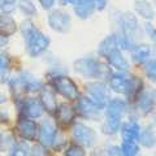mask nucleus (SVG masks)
Here are the masks:
<instances>
[{
    "instance_id": "f257e3e1",
    "label": "nucleus",
    "mask_w": 156,
    "mask_h": 156,
    "mask_svg": "<svg viewBox=\"0 0 156 156\" xmlns=\"http://www.w3.org/2000/svg\"><path fill=\"white\" fill-rule=\"evenodd\" d=\"M22 34L23 38H25L26 47L30 56L41 55L47 50L48 44H50V39L41 30H38L30 21L22 23Z\"/></svg>"
},
{
    "instance_id": "39448f33",
    "label": "nucleus",
    "mask_w": 156,
    "mask_h": 156,
    "mask_svg": "<svg viewBox=\"0 0 156 156\" xmlns=\"http://www.w3.org/2000/svg\"><path fill=\"white\" fill-rule=\"evenodd\" d=\"M73 138L85 147H91V146L95 144L96 134L89 126L83 124H76L73 126Z\"/></svg>"
},
{
    "instance_id": "5701e85b",
    "label": "nucleus",
    "mask_w": 156,
    "mask_h": 156,
    "mask_svg": "<svg viewBox=\"0 0 156 156\" xmlns=\"http://www.w3.org/2000/svg\"><path fill=\"white\" fill-rule=\"evenodd\" d=\"M126 83H128V78L124 74L117 73V74H113L111 77V87L116 92H125Z\"/></svg>"
},
{
    "instance_id": "2f4dec72",
    "label": "nucleus",
    "mask_w": 156,
    "mask_h": 156,
    "mask_svg": "<svg viewBox=\"0 0 156 156\" xmlns=\"http://www.w3.org/2000/svg\"><path fill=\"white\" fill-rule=\"evenodd\" d=\"M65 154L69 155V156H83L85 155V151L82 150L80 146H70V147L66 150Z\"/></svg>"
},
{
    "instance_id": "a211bd4d",
    "label": "nucleus",
    "mask_w": 156,
    "mask_h": 156,
    "mask_svg": "<svg viewBox=\"0 0 156 156\" xmlns=\"http://www.w3.org/2000/svg\"><path fill=\"white\" fill-rule=\"evenodd\" d=\"M95 9V4L92 0H78L76 3V13L80 18H87L91 16Z\"/></svg>"
},
{
    "instance_id": "f3484780",
    "label": "nucleus",
    "mask_w": 156,
    "mask_h": 156,
    "mask_svg": "<svg viewBox=\"0 0 156 156\" xmlns=\"http://www.w3.org/2000/svg\"><path fill=\"white\" fill-rule=\"evenodd\" d=\"M139 109L143 113H148L152 111L154 104H155V92L154 91H144L139 94Z\"/></svg>"
},
{
    "instance_id": "7c9ffc66",
    "label": "nucleus",
    "mask_w": 156,
    "mask_h": 156,
    "mask_svg": "<svg viewBox=\"0 0 156 156\" xmlns=\"http://www.w3.org/2000/svg\"><path fill=\"white\" fill-rule=\"evenodd\" d=\"M13 155H29V147L26 146V143H18L14 146L13 148Z\"/></svg>"
},
{
    "instance_id": "aec40b11",
    "label": "nucleus",
    "mask_w": 156,
    "mask_h": 156,
    "mask_svg": "<svg viewBox=\"0 0 156 156\" xmlns=\"http://www.w3.org/2000/svg\"><path fill=\"white\" fill-rule=\"evenodd\" d=\"M119 48V37L116 35H111L108 38H105L103 42L99 44V48H98V51L101 56H107L109 52H112L113 50H117Z\"/></svg>"
},
{
    "instance_id": "c85d7f7f",
    "label": "nucleus",
    "mask_w": 156,
    "mask_h": 156,
    "mask_svg": "<svg viewBox=\"0 0 156 156\" xmlns=\"http://www.w3.org/2000/svg\"><path fill=\"white\" fill-rule=\"evenodd\" d=\"M9 57L7 53H4L0 51V77H4L5 73L8 72V68H9Z\"/></svg>"
},
{
    "instance_id": "e433bc0d",
    "label": "nucleus",
    "mask_w": 156,
    "mask_h": 156,
    "mask_svg": "<svg viewBox=\"0 0 156 156\" xmlns=\"http://www.w3.org/2000/svg\"><path fill=\"white\" fill-rule=\"evenodd\" d=\"M5 43H7V39L4 38L3 35H0V47H3L4 44H5Z\"/></svg>"
},
{
    "instance_id": "0eeeda50",
    "label": "nucleus",
    "mask_w": 156,
    "mask_h": 156,
    "mask_svg": "<svg viewBox=\"0 0 156 156\" xmlns=\"http://www.w3.org/2000/svg\"><path fill=\"white\" fill-rule=\"evenodd\" d=\"M48 23L55 31L66 33L70 29V17L62 11H53L48 16Z\"/></svg>"
},
{
    "instance_id": "f704fd0d",
    "label": "nucleus",
    "mask_w": 156,
    "mask_h": 156,
    "mask_svg": "<svg viewBox=\"0 0 156 156\" xmlns=\"http://www.w3.org/2000/svg\"><path fill=\"white\" fill-rule=\"evenodd\" d=\"M94 2V4H95V8H98V9H103L104 7H105V0H92Z\"/></svg>"
},
{
    "instance_id": "dca6fc26",
    "label": "nucleus",
    "mask_w": 156,
    "mask_h": 156,
    "mask_svg": "<svg viewBox=\"0 0 156 156\" xmlns=\"http://www.w3.org/2000/svg\"><path fill=\"white\" fill-rule=\"evenodd\" d=\"M140 133V128L135 121H129L122 125L121 128V134H122L124 140H135L138 139V135Z\"/></svg>"
},
{
    "instance_id": "4be33fe9",
    "label": "nucleus",
    "mask_w": 156,
    "mask_h": 156,
    "mask_svg": "<svg viewBox=\"0 0 156 156\" xmlns=\"http://www.w3.org/2000/svg\"><path fill=\"white\" fill-rule=\"evenodd\" d=\"M11 87H12V91H13V95L16 98H21L25 95V92L27 91V87H26V80L22 77H18V78H13L11 81Z\"/></svg>"
},
{
    "instance_id": "9d476101",
    "label": "nucleus",
    "mask_w": 156,
    "mask_h": 156,
    "mask_svg": "<svg viewBox=\"0 0 156 156\" xmlns=\"http://www.w3.org/2000/svg\"><path fill=\"white\" fill-rule=\"evenodd\" d=\"M17 131L21 138L26 140H34L37 136V125L31 120L21 119L17 124Z\"/></svg>"
},
{
    "instance_id": "9b49d317",
    "label": "nucleus",
    "mask_w": 156,
    "mask_h": 156,
    "mask_svg": "<svg viewBox=\"0 0 156 156\" xmlns=\"http://www.w3.org/2000/svg\"><path fill=\"white\" fill-rule=\"evenodd\" d=\"M56 119H57V122L60 124L61 126H68L72 124L73 119L76 116V111L73 109V107L69 104H61L58 108H56Z\"/></svg>"
},
{
    "instance_id": "1a4fd4ad",
    "label": "nucleus",
    "mask_w": 156,
    "mask_h": 156,
    "mask_svg": "<svg viewBox=\"0 0 156 156\" xmlns=\"http://www.w3.org/2000/svg\"><path fill=\"white\" fill-rule=\"evenodd\" d=\"M78 111H80V113L83 117H86V119L95 120V119H98V116H99L100 108L90 99V98L81 96L80 100H78Z\"/></svg>"
},
{
    "instance_id": "b1692460",
    "label": "nucleus",
    "mask_w": 156,
    "mask_h": 156,
    "mask_svg": "<svg viewBox=\"0 0 156 156\" xmlns=\"http://www.w3.org/2000/svg\"><path fill=\"white\" fill-rule=\"evenodd\" d=\"M133 60L136 64H143V62L150 57V47L148 46H138L133 50Z\"/></svg>"
},
{
    "instance_id": "f8f14e48",
    "label": "nucleus",
    "mask_w": 156,
    "mask_h": 156,
    "mask_svg": "<svg viewBox=\"0 0 156 156\" xmlns=\"http://www.w3.org/2000/svg\"><path fill=\"white\" fill-rule=\"evenodd\" d=\"M121 25H122V30L125 33V38H128L130 41V38L134 37L135 31L138 30V22L136 18L131 13H125L122 18H121Z\"/></svg>"
},
{
    "instance_id": "c756f323",
    "label": "nucleus",
    "mask_w": 156,
    "mask_h": 156,
    "mask_svg": "<svg viewBox=\"0 0 156 156\" xmlns=\"http://www.w3.org/2000/svg\"><path fill=\"white\" fill-rule=\"evenodd\" d=\"M146 74L150 80L155 81V77H156V62L155 60H150L146 65Z\"/></svg>"
},
{
    "instance_id": "6e6552de",
    "label": "nucleus",
    "mask_w": 156,
    "mask_h": 156,
    "mask_svg": "<svg viewBox=\"0 0 156 156\" xmlns=\"http://www.w3.org/2000/svg\"><path fill=\"white\" fill-rule=\"evenodd\" d=\"M56 124L51 120H43L39 130V140L44 147H50L55 143L56 139Z\"/></svg>"
},
{
    "instance_id": "412c9836",
    "label": "nucleus",
    "mask_w": 156,
    "mask_h": 156,
    "mask_svg": "<svg viewBox=\"0 0 156 156\" xmlns=\"http://www.w3.org/2000/svg\"><path fill=\"white\" fill-rule=\"evenodd\" d=\"M142 90V81L136 77H131L128 78V83H126V89H125V94L128 95L130 99H135L138 98Z\"/></svg>"
},
{
    "instance_id": "f03ea898",
    "label": "nucleus",
    "mask_w": 156,
    "mask_h": 156,
    "mask_svg": "<svg viewBox=\"0 0 156 156\" xmlns=\"http://www.w3.org/2000/svg\"><path fill=\"white\" fill-rule=\"evenodd\" d=\"M126 109L125 101L120 99H113L107 103V122L103 126L104 133L115 134L120 129V122Z\"/></svg>"
},
{
    "instance_id": "6ab92c4d",
    "label": "nucleus",
    "mask_w": 156,
    "mask_h": 156,
    "mask_svg": "<svg viewBox=\"0 0 156 156\" xmlns=\"http://www.w3.org/2000/svg\"><path fill=\"white\" fill-rule=\"evenodd\" d=\"M17 30L16 21L11 16H0V35L9 37Z\"/></svg>"
},
{
    "instance_id": "c9c22d12",
    "label": "nucleus",
    "mask_w": 156,
    "mask_h": 156,
    "mask_svg": "<svg viewBox=\"0 0 156 156\" xmlns=\"http://www.w3.org/2000/svg\"><path fill=\"white\" fill-rule=\"evenodd\" d=\"M146 27H147V31H148V34L151 35V38L155 39V30H154V27H151V25H147Z\"/></svg>"
},
{
    "instance_id": "cd10ccee",
    "label": "nucleus",
    "mask_w": 156,
    "mask_h": 156,
    "mask_svg": "<svg viewBox=\"0 0 156 156\" xmlns=\"http://www.w3.org/2000/svg\"><path fill=\"white\" fill-rule=\"evenodd\" d=\"M18 5H20V8H21V11L23 13L29 14V16H33V14H35V12H37L35 5L33 4L31 0H20Z\"/></svg>"
},
{
    "instance_id": "4468645a",
    "label": "nucleus",
    "mask_w": 156,
    "mask_h": 156,
    "mask_svg": "<svg viewBox=\"0 0 156 156\" xmlns=\"http://www.w3.org/2000/svg\"><path fill=\"white\" fill-rule=\"evenodd\" d=\"M41 100H42V105L50 112L53 113L57 108L56 104V99H55V92L50 87H43L42 89V94H41Z\"/></svg>"
},
{
    "instance_id": "58836bf2",
    "label": "nucleus",
    "mask_w": 156,
    "mask_h": 156,
    "mask_svg": "<svg viewBox=\"0 0 156 156\" xmlns=\"http://www.w3.org/2000/svg\"><path fill=\"white\" fill-rule=\"evenodd\" d=\"M66 2H69V3H72V4H76L78 0H66Z\"/></svg>"
},
{
    "instance_id": "4c0bfd02",
    "label": "nucleus",
    "mask_w": 156,
    "mask_h": 156,
    "mask_svg": "<svg viewBox=\"0 0 156 156\" xmlns=\"http://www.w3.org/2000/svg\"><path fill=\"white\" fill-rule=\"evenodd\" d=\"M5 96H4V95H2V94H0V103H5Z\"/></svg>"
},
{
    "instance_id": "393cba45",
    "label": "nucleus",
    "mask_w": 156,
    "mask_h": 156,
    "mask_svg": "<svg viewBox=\"0 0 156 156\" xmlns=\"http://www.w3.org/2000/svg\"><path fill=\"white\" fill-rule=\"evenodd\" d=\"M138 138L140 139V143L146 147H152L155 144V133H154V128L152 126H147L143 131L142 134L139 133Z\"/></svg>"
},
{
    "instance_id": "72a5a7b5",
    "label": "nucleus",
    "mask_w": 156,
    "mask_h": 156,
    "mask_svg": "<svg viewBox=\"0 0 156 156\" xmlns=\"http://www.w3.org/2000/svg\"><path fill=\"white\" fill-rule=\"evenodd\" d=\"M39 3L42 4V7L44 8V9H50V8L53 5L55 0H39Z\"/></svg>"
},
{
    "instance_id": "2eb2a0df",
    "label": "nucleus",
    "mask_w": 156,
    "mask_h": 156,
    "mask_svg": "<svg viewBox=\"0 0 156 156\" xmlns=\"http://www.w3.org/2000/svg\"><path fill=\"white\" fill-rule=\"evenodd\" d=\"M105 57H107V60L109 61V64L112 66L117 68L119 70L126 72L129 69V62L125 60V57L122 55H121V52H120L119 48H117V50H113L112 52H109Z\"/></svg>"
},
{
    "instance_id": "20e7f679",
    "label": "nucleus",
    "mask_w": 156,
    "mask_h": 156,
    "mask_svg": "<svg viewBox=\"0 0 156 156\" xmlns=\"http://www.w3.org/2000/svg\"><path fill=\"white\" fill-rule=\"evenodd\" d=\"M53 85L57 92H60L62 96H65L69 100H76L78 99V89L76 83L73 82L69 77L58 76L53 80Z\"/></svg>"
},
{
    "instance_id": "ddd939ff",
    "label": "nucleus",
    "mask_w": 156,
    "mask_h": 156,
    "mask_svg": "<svg viewBox=\"0 0 156 156\" xmlns=\"http://www.w3.org/2000/svg\"><path fill=\"white\" fill-rule=\"evenodd\" d=\"M22 111L25 116L30 117V119H37V117H41L43 113V105L37 99H27L23 104Z\"/></svg>"
},
{
    "instance_id": "bb28decb",
    "label": "nucleus",
    "mask_w": 156,
    "mask_h": 156,
    "mask_svg": "<svg viewBox=\"0 0 156 156\" xmlns=\"http://www.w3.org/2000/svg\"><path fill=\"white\" fill-rule=\"evenodd\" d=\"M120 151L126 156H133L138 154V146H136L135 140H124Z\"/></svg>"
},
{
    "instance_id": "7ed1b4c3",
    "label": "nucleus",
    "mask_w": 156,
    "mask_h": 156,
    "mask_svg": "<svg viewBox=\"0 0 156 156\" xmlns=\"http://www.w3.org/2000/svg\"><path fill=\"white\" fill-rule=\"evenodd\" d=\"M77 73L86 78H105L109 76V69L95 58H80L74 62Z\"/></svg>"
},
{
    "instance_id": "423d86ee",
    "label": "nucleus",
    "mask_w": 156,
    "mask_h": 156,
    "mask_svg": "<svg viewBox=\"0 0 156 156\" xmlns=\"http://www.w3.org/2000/svg\"><path fill=\"white\" fill-rule=\"evenodd\" d=\"M86 90L89 92V98L94 101V103L99 107L103 108L107 105V103L109 101V94L108 90L105 89V86L99 82H94V83H89L86 86Z\"/></svg>"
},
{
    "instance_id": "473e14b6",
    "label": "nucleus",
    "mask_w": 156,
    "mask_h": 156,
    "mask_svg": "<svg viewBox=\"0 0 156 156\" xmlns=\"http://www.w3.org/2000/svg\"><path fill=\"white\" fill-rule=\"evenodd\" d=\"M16 5V0H4L3 3V9L5 12H12Z\"/></svg>"
},
{
    "instance_id": "a878e982",
    "label": "nucleus",
    "mask_w": 156,
    "mask_h": 156,
    "mask_svg": "<svg viewBox=\"0 0 156 156\" xmlns=\"http://www.w3.org/2000/svg\"><path fill=\"white\" fill-rule=\"evenodd\" d=\"M135 8L138 13L140 14L142 17L144 18H154V9H152V5L146 2V0H140V2H136L135 3Z\"/></svg>"
}]
</instances>
